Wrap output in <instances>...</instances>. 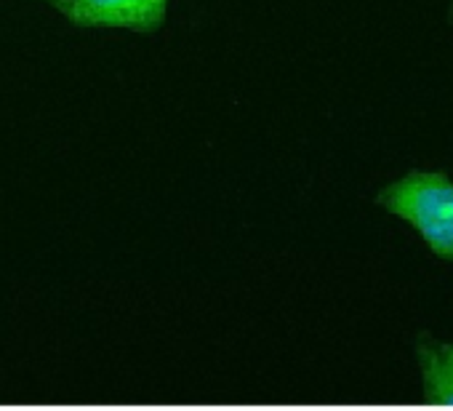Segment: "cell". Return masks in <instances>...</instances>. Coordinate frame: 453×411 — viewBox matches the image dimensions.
<instances>
[{
  "instance_id": "3",
  "label": "cell",
  "mask_w": 453,
  "mask_h": 411,
  "mask_svg": "<svg viewBox=\"0 0 453 411\" xmlns=\"http://www.w3.org/2000/svg\"><path fill=\"white\" fill-rule=\"evenodd\" d=\"M416 355L421 368V400L453 406V345L421 342Z\"/></svg>"
},
{
  "instance_id": "4",
  "label": "cell",
  "mask_w": 453,
  "mask_h": 411,
  "mask_svg": "<svg viewBox=\"0 0 453 411\" xmlns=\"http://www.w3.org/2000/svg\"><path fill=\"white\" fill-rule=\"evenodd\" d=\"M450 19H453V0H450Z\"/></svg>"
},
{
  "instance_id": "1",
  "label": "cell",
  "mask_w": 453,
  "mask_h": 411,
  "mask_svg": "<svg viewBox=\"0 0 453 411\" xmlns=\"http://www.w3.org/2000/svg\"><path fill=\"white\" fill-rule=\"evenodd\" d=\"M376 203L405 220L437 257L453 262V179L437 171H411L387 184Z\"/></svg>"
},
{
  "instance_id": "2",
  "label": "cell",
  "mask_w": 453,
  "mask_h": 411,
  "mask_svg": "<svg viewBox=\"0 0 453 411\" xmlns=\"http://www.w3.org/2000/svg\"><path fill=\"white\" fill-rule=\"evenodd\" d=\"M75 27L157 33L168 17V0H43Z\"/></svg>"
}]
</instances>
